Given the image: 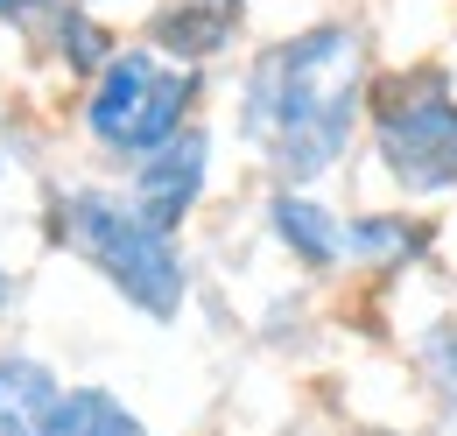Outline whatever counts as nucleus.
<instances>
[{
  "label": "nucleus",
  "mask_w": 457,
  "mask_h": 436,
  "mask_svg": "<svg viewBox=\"0 0 457 436\" xmlns=\"http://www.w3.org/2000/svg\"><path fill=\"white\" fill-rule=\"evenodd\" d=\"M7 296H14V274L0 268V310H7Z\"/></svg>",
  "instance_id": "nucleus-15"
},
{
  "label": "nucleus",
  "mask_w": 457,
  "mask_h": 436,
  "mask_svg": "<svg viewBox=\"0 0 457 436\" xmlns=\"http://www.w3.org/2000/svg\"><path fill=\"white\" fill-rule=\"evenodd\" d=\"M21 7H29V0H0V21H21Z\"/></svg>",
  "instance_id": "nucleus-14"
},
{
  "label": "nucleus",
  "mask_w": 457,
  "mask_h": 436,
  "mask_svg": "<svg viewBox=\"0 0 457 436\" xmlns=\"http://www.w3.org/2000/svg\"><path fill=\"white\" fill-rule=\"evenodd\" d=\"M436 247V225L408 205H359L345 212V268L366 274V281H401L429 261Z\"/></svg>",
  "instance_id": "nucleus-7"
},
{
  "label": "nucleus",
  "mask_w": 457,
  "mask_h": 436,
  "mask_svg": "<svg viewBox=\"0 0 457 436\" xmlns=\"http://www.w3.org/2000/svg\"><path fill=\"white\" fill-rule=\"evenodd\" d=\"M0 176H7V163H0Z\"/></svg>",
  "instance_id": "nucleus-17"
},
{
  "label": "nucleus",
  "mask_w": 457,
  "mask_h": 436,
  "mask_svg": "<svg viewBox=\"0 0 457 436\" xmlns=\"http://www.w3.org/2000/svg\"><path fill=\"white\" fill-rule=\"evenodd\" d=\"M408 373L436 423H457V310H436L408 338Z\"/></svg>",
  "instance_id": "nucleus-11"
},
{
  "label": "nucleus",
  "mask_w": 457,
  "mask_h": 436,
  "mask_svg": "<svg viewBox=\"0 0 457 436\" xmlns=\"http://www.w3.org/2000/svg\"><path fill=\"white\" fill-rule=\"evenodd\" d=\"M204 190H212V127H204V120L183 127L176 141H162L155 155H141V163L127 169V197H134V212L155 218L162 232H183L190 212L204 205Z\"/></svg>",
  "instance_id": "nucleus-5"
},
{
  "label": "nucleus",
  "mask_w": 457,
  "mask_h": 436,
  "mask_svg": "<svg viewBox=\"0 0 457 436\" xmlns=\"http://www.w3.org/2000/svg\"><path fill=\"white\" fill-rule=\"evenodd\" d=\"M352 436H415V430H395V423H366V430H352Z\"/></svg>",
  "instance_id": "nucleus-13"
},
{
  "label": "nucleus",
  "mask_w": 457,
  "mask_h": 436,
  "mask_svg": "<svg viewBox=\"0 0 457 436\" xmlns=\"http://www.w3.org/2000/svg\"><path fill=\"white\" fill-rule=\"evenodd\" d=\"M50 436H155L148 430V415L141 408H127L113 387H92V381H78L71 394H63V408H57V430Z\"/></svg>",
  "instance_id": "nucleus-12"
},
{
  "label": "nucleus",
  "mask_w": 457,
  "mask_h": 436,
  "mask_svg": "<svg viewBox=\"0 0 457 436\" xmlns=\"http://www.w3.org/2000/svg\"><path fill=\"white\" fill-rule=\"evenodd\" d=\"M50 239L71 261H85L148 324H176L183 317V303H190V261H183L176 232H162L155 218L134 212L127 190H106V183L57 190L50 197Z\"/></svg>",
  "instance_id": "nucleus-2"
},
{
  "label": "nucleus",
  "mask_w": 457,
  "mask_h": 436,
  "mask_svg": "<svg viewBox=\"0 0 457 436\" xmlns=\"http://www.w3.org/2000/svg\"><path fill=\"white\" fill-rule=\"evenodd\" d=\"M246 14L253 0H162L148 14V50H162L170 63H190V71H212L219 56L239 50L246 36Z\"/></svg>",
  "instance_id": "nucleus-8"
},
{
  "label": "nucleus",
  "mask_w": 457,
  "mask_h": 436,
  "mask_svg": "<svg viewBox=\"0 0 457 436\" xmlns=\"http://www.w3.org/2000/svg\"><path fill=\"white\" fill-rule=\"evenodd\" d=\"M63 394H71V387L57 381L50 359H36V352H21V345L0 352V436H50Z\"/></svg>",
  "instance_id": "nucleus-10"
},
{
  "label": "nucleus",
  "mask_w": 457,
  "mask_h": 436,
  "mask_svg": "<svg viewBox=\"0 0 457 436\" xmlns=\"http://www.w3.org/2000/svg\"><path fill=\"white\" fill-rule=\"evenodd\" d=\"M373 78H380L373 36L345 14L261 43L239 71V141L268 163L275 183L324 190V176H338L359 155Z\"/></svg>",
  "instance_id": "nucleus-1"
},
{
  "label": "nucleus",
  "mask_w": 457,
  "mask_h": 436,
  "mask_svg": "<svg viewBox=\"0 0 457 436\" xmlns=\"http://www.w3.org/2000/svg\"><path fill=\"white\" fill-rule=\"evenodd\" d=\"M14 29L43 36L50 56H57L71 78H85V85H92V78L113 63V50H120V36L99 21V7H85V0H29Z\"/></svg>",
  "instance_id": "nucleus-9"
},
{
  "label": "nucleus",
  "mask_w": 457,
  "mask_h": 436,
  "mask_svg": "<svg viewBox=\"0 0 457 436\" xmlns=\"http://www.w3.org/2000/svg\"><path fill=\"white\" fill-rule=\"evenodd\" d=\"M261 218H268V239H275L310 281L345 274V212L324 197V190H310V183H275L268 205H261Z\"/></svg>",
  "instance_id": "nucleus-6"
},
{
  "label": "nucleus",
  "mask_w": 457,
  "mask_h": 436,
  "mask_svg": "<svg viewBox=\"0 0 457 436\" xmlns=\"http://www.w3.org/2000/svg\"><path fill=\"white\" fill-rule=\"evenodd\" d=\"M197 99H204V71L190 63H170L148 43H120L113 63L85 85V134L99 155L113 163H141L155 155L162 141H176L183 127H197Z\"/></svg>",
  "instance_id": "nucleus-4"
},
{
  "label": "nucleus",
  "mask_w": 457,
  "mask_h": 436,
  "mask_svg": "<svg viewBox=\"0 0 457 436\" xmlns=\"http://www.w3.org/2000/svg\"><path fill=\"white\" fill-rule=\"evenodd\" d=\"M366 163L408 205L457 197V85L444 63H395L373 78Z\"/></svg>",
  "instance_id": "nucleus-3"
},
{
  "label": "nucleus",
  "mask_w": 457,
  "mask_h": 436,
  "mask_svg": "<svg viewBox=\"0 0 457 436\" xmlns=\"http://www.w3.org/2000/svg\"><path fill=\"white\" fill-rule=\"evenodd\" d=\"M85 7H113V0H85Z\"/></svg>",
  "instance_id": "nucleus-16"
}]
</instances>
